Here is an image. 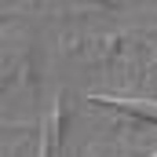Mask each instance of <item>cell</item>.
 <instances>
[{"label":"cell","mask_w":157,"mask_h":157,"mask_svg":"<svg viewBox=\"0 0 157 157\" xmlns=\"http://www.w3.org/2000/svg\"><path fill=\"white\" fill-rule=\"evenodd\" d=\"M88 102H95V106H110V110L124 113V117H135V121H150V124H157V102H150V99H117V95H88Z\"/></svg>","instance_id":"6da1fadb"},{"label":"cell","mask_w":157,"mask_h":157,"mask_svg":"<svg viewBox=\"0 0 157 157\" xmlns=\"http://www.w3.org/2000/svg\"><path fill=\"white\" fill-rule=\"evenodd\" d=\"M154 157H157V154H154Z\"/></svg>","instance_id":"3957f363"},{"label":"cell","mask_w":157,"mask_h":157,"mask_svg":"<svg viewBox=\"0 0 157 157\" xmlns=\"http://www.w3.org/2000/svg\"><path fill=\"white\" fill-rule=\"evenodd\" d=\"M62 128H66V121H62V102H59V110H55V113H48V121H44V135H40V157H59Z\"/></svg>","instance_id":"7a4b0ae2"}]
</instances>
